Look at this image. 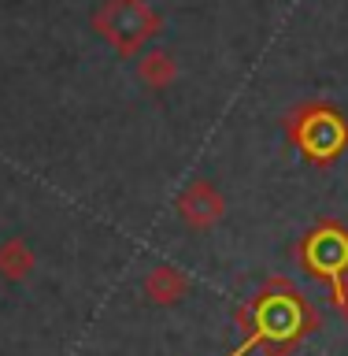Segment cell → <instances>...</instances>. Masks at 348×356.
I'll return each mask as SVG.
<instances>
[{
	"label": "cell",
	"mask_w": 348,
	"mask_h": 356,
	"mask_svg": "<svg viewBox=\"0 0 348 356\" xmlns=\"http://www.w3.org/2000/svg\"><path fill=\"white\" fill-rule=\"evenodd\" d=\"M300 264L308 267L315 278H326L330 282V300L341 293L345 278H348V230L338 222H322L300 241Z\"/></svg>",
	"instance_id": "cell-3"
},
{
	"label": "cell",
	"mask_w": 348,
	"mask_h": 356,
	"mask_svg": "<svg viewBox=\"0 0 348 356\" xmlns=\"http://www.w3.org/2000/svg\"><path fill=\"white\" fill-rule=\"evenodd\" d=\"M30 271H33V252L26 249V241L8 238L0 245V275H4L8 282H19V278H26Z\"/></svg>",
	"instance_id": "cell-7"
},
{
	"label": "cell",
	"mask_w": 348,
	"mask_h": 356,
	"mask_svg": "<svg viewBox=\"0 0 348 356\" xmlns=\"http://www.w3.org/2000/svg\"><path fill=\"white\" fill-rule=\"evenodd\" d=\"M333 308H338V312H341V319L348 323V278H345V286H341V293H338V297H333Z\"/></svg>",
	"instance_id": "cell-8"
},
{
	"label": "cell",
	"mask_w": 348,
	"mask_h": 356,
	"mask_svg": "<svg viewBox=\"0 0 348 356\" xmlns=\"http://www.w3.org/2000/svg\"><path fill=\"white\" fill-rule=\"evenodd\" d=\"M189 289V278L178 271V267H152L149 278H144V297L152 300V305H174L178 297H185Z\"/></svg>",
	"instance_id": "cell-5"
},
{
	"label": "cell",
	"mask_w": 348,
	"mask_h": 356,
	"mask_svg": "<svg viewBox=\"0 0 348 356\" xmlns=\"http://www.w3.org/2000/svg\"><path fill=\"white\" fill-rule=\"evenodd\" d=\"M93 26L115 52L133 56L144 41L163 30V22L144 0H104L93 15Z\"/></svg>",
	"instance_id": "cell-2"
},
{
	"label": "cell",
	"mask_w": 348,
	"mask_h": 356,
	"mask_svg": "<svg viewBox=\"0 0 348 356\" xmlns=\"http://www.w3.org/2000/svg\"><path fill=\"white\" fill-rule=\"evenodd\" d=\"M138 78L144 86H152V89H167L178 78V63H174V56L171 52H144L141 60H138Z\"/></svg>",
	"instance_id": "cell-6"
},
{
	"label": "cell",
	"mask_w": 348,
	"mask_h": 356,
	"mask_svg": "<svg viewBox=\"0 0 348 356\" xmlns=\"http://www.w3.org/2000/svg\"><path fill=\"white\" fill-rule=\"evenodd\" d=\"M289 138L311 163H333L348 145V122L330 104H304L289 115Z\"/></svg>",
	"instance_id": "cell-1"
},
{
	"label": "cell",
	"mask_w": 348,
	"mask_h": 356,
	"mask_svg": "<svg viewBox=\"0 0 348 356\" xmlns=\"http://www.w3.org/2000/svg\"><path fill=\"white\" fill-rule=\"evenodd\" d=\"M222 211H226V200H222V193L211 182H204V178L193 182L182 197H178V216H182L193 230L215 227L222 219Z\"/></svg>",
	"instance_id": "cell-4"
}]
</instances>
